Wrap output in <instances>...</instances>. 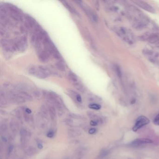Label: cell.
<instances>
[{
    "instance_id": "cell-1",
    "label": "cell",
    "mask_w": 159,
    "mask_h": 159,
    "mask_svg": "<svg viewBox=\"0 0 159 159\" xmlns=\"http://www.w3.org/2000/svg\"><path fill=\"white\" fill-rule=\"evenodd\" d=\"M42 43L44 46L45 50L48 53L49 55L52 56L53 58L57 59L60 58V55L58 50L51 41V40L49 39L48 36H47L43 41Z\"/></svg>"
},
{
    "instance_id": "cell-2",
    "label": "cell",
    "mask_w": 159,
    "mask_h": 159,
    "mask_svg": "<svg viewBox=\"0 0 159 159\" xmlns=\"http://www.w3.org/2000/svg\"><path fill=\"white\" fill-rule=\"evenodd\" d=\"M150 120L145 116H140L138 117L136 120L134 126L133 128V132H137L142 127L149 123Z\"/></svg>"
},
{
    "instance_id": "cell-3",
    "label": "cell",
    "mask_w": 159,
    "mask_h": 159,
    "mask_svg": "<svg viewBox=\"0 0 159 159\" xmlns=\"http://www.w3.org/2000/svg\"><path fill=\"white\" fill-rule=\"evenodd\" d=\"M28 71L30 74L34 76L36 78L41 79H43L47 78L45 74L43 73L40 66H31L29 68Z\"/></svg>"
},
{
    "instance_id": "cell-4",
    "label": "cell",
    "mask_w": 159,
    "mask_h": 159,
    "mask_svg": "<svg viewBox=\"0 0 159 159\" xmlns=\"http://www.w3.org/2000/svg\"><path fill=\"white\" fill-rule=\"evenodd\" d=\"M15 46L16 50L23 51L25 50L27 47V40L25 36H23L15 42Z\"/></svg>"
},
{
    "instance_id": "cell-5",
    "label": "cell",
    "mask_w": 159,
    "mask_h": 159,
    "mask_svg": "<svg viewBox=\"0 0 159 159\" xmlns=\"http://www.w3.org/2000/svg\"><path fill=\"white\" fill-rule=\"evenodd\" d=\"M1 44L4 50L8 52H11L16 50L15 42L7 39H2L1 41Z\"/></svg>"
},
{
    "instance_id": "cell-6",
    "label": "cell",
    "mask_w": 159,
    "mask_h": 159,
    "mask_svg": "<svg viewBox=\"0 0 159 159\" xmlns=\"http://www.w3.org/2000/svg\"><path fill=\"white\" fill-rule=\"evenodd\" d=\"M152 143H153L152 140H150L149 139H146V138H140V139H137L136 140H134L132 142L129 143V145L130 146L137 147V146H140L144 144H151Z\"/></svg>"
},
{
    "instance_id": "cell-7",
    "label": "cell",
    "mask_w": 159,
    "mask_h": 159,
    "mask_svg": "<svg viewBox=\"0 0 159 159\" xmlns=\"http://www.w3.org/2000/svg\"><path fill=\"white\" fill-rule=\"evenodd\" d=\"M134 2L136 3V4L138 6H139L143 10H146V11H148L150 13H155V10L153 9V7L151 6L149 4H148L146 2L141 1H134Z\"/></svg>"
},
{
    "instance_id": "cell-8",
    "label": "cell",
    "mask_w": 159,
    "mask_h": 159,
    "mask_svg": "<svg viewBox=\"0 0 159 159\" xmlns=\"http://www.w3.org/2000/svg\"><path fill=\"white\" fill-rule=\"evenodd\" d=\"M9 9L10 10V15L14 19L17 21H20L22 20V17L19 11L16 7L14 6H10L9 7Z\"/></svg>"
},
{
    "instance_id": "cell-9",
    "label": "cell",
    "mask_w": 159,
    "mask_h": 159,
    "mask_svg": "<svg viewBox=\"0 0 159 159\" xmlns=\"http://www.w3.org/2000/svg\"><path fill=\"white\" fill-rule=\"evenodd\" d=\"M87 151L86 147L81 146L75 150V157L76 159H83Z\"/></svg>"
},
{
    "instance_id": "cell-10",
    "label": "cell",
    "mask_w": 159,
    "mask_h": 159,
    "mask_svg": "<svg viewBox=\"0 0 159 159\" xmlns=\"http://www.w3.org/2000/svg\"><path fill=\"white\" fill-rule=\"evenodd\" d=\"M146 39L151 44L159 46V34L154 33L146 37Z\"/></svg>"
},
{
    "instance_id": "cell-11",
    "label": "cell",
    "mask_w": 159,
    "mask_h": 159,
    "mask_svg": "<svg viewBox=\"0 0 159 159\" xmlns=\"http://www.w3.org/2000/svg\"><path fill=\"white\" fill-rule=\"evenodd\" d=\"M10 129L13 133H17L20 129L19 124L17 120L12 119L10 122Z\"/></svg>"
},
{
    "instance_id": "cell-12",
    "label": "cell",
    "mask_w": 159,
    "mask_h": 159,
    "mask_svg": "<svg viewBox=\"0 0 159 159\" xmlns=\"http://www.w3.org/2000/svg\"><path fill=\"white\" fill-rule=\"evenodd\" d=\"M38 58L39 60L42 62H46L48 61L49 60V55L48 52H46L45 50H43L41 49L37 52Z\"/></svg>"
},
{
    "instance_id": "cell-13",
    "label": "cell",
    "mask_w": 159,
    "mask_h": 159,
    "mask_svg": "<svg viewBox=\"0 0 159 159\" xmlns=\"http://www.w3.org/2000/svg\"><path fill=\"white\" fill-rule=\"evenodd\" d=\"M67 133L69 136L74 138L80 136L82 134V132L81 130L77 128H72L68 130Z\"/></svg>"
},
{
    "instance_id": "cell-14",
    "label": "cell",
    "mask_w": 159,
    "mask_h": 159,
    "mask_svg": "<svg viewBox=\"0 0 159 159\" xmlns=\"http://www.w3.org/2000/svg\"><path fill=\"white\" fill-rule=\"evenodd\" d=\"M64 123L65 125L72 127H77L80 126L82 124L78 121H75L72 119H67L64 121Z\"/></svg>"
},
{
    "instance_id": "cell-15",
    "label": "cell",
    "mask_w": 159,
    "mask_h": 159,
    "mask_svg": "<svg viewBox=\"0 0 159 159\" xmlns=\"http://www.w3.org/2000/svg\"><path fill=\"white\" fill-rule=\"evenodd\" d=\"M25 154L29 156H31L36 154L37 153V150L35 147L33 146H30L27 148L25 151Z\"/></svg>"
},
{
    "instance_id": "cell-16",
    "label": "cell",
    "mask_w": 159,
    "mask_h": 159,
    "mask_svg": "<svg viewBox=\"0 0 159 159\" xmlns=\"http://www.w3.org/2000/svg\"><path fill=\"white\" fill-rule=\"evenodd\" d=\"M84 10L85 12V13H86V14L89 17V18H90L91 20H92L93 21H97V16H96V15L94 14V12H92V11L90 9H88L87 8L85 7L84 8Z\"/></svg>"
},
{
    "instance_id": "cell-17",
    "label": "cell",
    "mask_w": 159,
    "mask_h": 159,
    "mask_svg": "<svg viewBox=\"0 0 159 159\" xmlns=\"http://www.w3.org/2000/svg\"><path fill=\"white\" fill-rule=\"evenodd\" d=\"M49 109V115L50 118L51 120L52 121H54L56 119V111L55 108L52 106H49L48 107Z\"/></svg>"
},
{
    "instance_id": "cell-18",
    "label": "cell",
    "mask_w": 159,
    "mask_h": 159,
    "mask_svg": "<svg viewBox=\"0 0 159 159\" xmlns=\"http://www.w3.org/2000/svg\"><path fill=\"white\" fill-rule=\"evenodd\" d=\"M68 78L70 81L73 84L78 82L77 76L73 72H70V73H69Z\"/></svg>"
},
{
    "instance_id": "cell-19",
    "label": "cell",
    "mask_w": 159,
    "mask_h": 159,
    "mask_svg": "<svg viewBox=\"0 0 159 159\" xmlns=\"http://www.w3.org/2000/svg\"><path fill=\"white\" fill-rule=\"evenodd\" d=\"M88 116V117L91 119L93 120H97L99 122H100V120L99 118H98V117H97V115H96L95 114L93 113V112H91V111H88L87 113Z\"/></svg>"
},
{
    "instance_id": "cell-20",
    "label": "cell",
    "mask_w": 159,
    "mask_h": 159,
    "mask_svg": "<svg viewBox=\"0 0 159 159\" xmlns=\"http://www.w3.org/2000/svg\"><path fill=\"white\" fill-rule=\"evenodd\" d=\"M73 84L76 89H77L78 91H80L81 92H84L85 91V88L84 87V86L79 82L75 83Z\"/></svg>"
},
{
    "instance_id": "cell-21",
    "label": "cell",
    "mask_w": 159,
    "mask_h": 159,
    "mask_svg": "<svg viewBox=\"0 0 159 159\" xmlns=\"http://www.w3.org/2000/svg\"><path fill=\"white\" fill-rule=\"evenodd\" d=\"M69 117L70 119H75V120H83L84 119L83 116L81 115L78 114H73V113H71L69 114Z\"/></svg>"
},
{
    "instance_id": "cell-22",
    "label": "cell",
    "mask_w": 159,
    "mask_h": 159,
    "mask_svg": "<svg viewBox=\"0 0 159 159\" xmlns=\"http://www.w3.org/2000/svg\"><path fill=\"white\" fill-rule=\"evenodd\" d=\"M56 66L57 67V68L59 69V70L61 71H65V65L61 61L57 62L56 64Z\"/></svg>"
},
{
    "instance_id": "cell-23",
    "label": "cell",
    "mask_w": 159,
    "mask_h": 159,
    "mask_svg": "<svg viewBox=\"0 0 159 159\" xmlns=\"http://www.w3.org/2000/svg\"><path fill=\"white\" fill-rule=\"evenodd\" d=\"M20 135L21 137H28L30 136V134L29 132H28L26 129L24 128H22L20 130Z\"/></svg>"
},
{
    "instance_id": "cell-24",
    "label": "cell",
    "mask_w": 159,
    "mask_h": 159,
    "mask_svg": "<svg viewBox=\"0 0 159 159\" xmlns=\"http://www.w3.org/2000/svg\"><path fill=\"white\" fill-rule=\"evenodd\" d=\"M88 107L91 109L95 110H99L101 108V106L100 104H94V103L90 104Z\"/></svg>"
},
{
    "instance_id": "cell-25",
    "label": "cell",
    "mask_w": 159,
    "mask_h": 159,
    "mask_svg": "<svg viewBox=\"0 0 159 159\" xmlns=\"http://www.w3.org/2000/svg\"><path fill=\"white\" fill-rule=\"evenodd\" d=\"M33 95L35 97H36V98H37V99H39L41 98L42 96H43L42 92L41 93L38 91H34L33 92Z\"/></svg>"
},
{
    "instance_id": "cell-26",
    "label": "cell",
    "mask_w": 159,
    "mask_h": 159,
    "mask_svg": "<svg viewBox=\"0 0 159 159\" xmlns=\"http://www.w3.org/2000/svg\"><path fill=\"white\" fill-rule=\"evenodd\" d=\"M108 153H109V151L108 150L105 149L103 150H102L101 151L99 156H100L101 158H104V157L107 156V155L108 154Z\"/></svg>"
},
{
    "instance_id": "cell-27",
    "label": "cell",
    "mask_w": 159,
    "mask_h": 159,
    "mask_svg": "<svg viewBox=\"0 0 159 159\" xmlns=\"http://www.w3.org/2000/svg\"><path fill=\"white\" fill-rule=\"evenodd\" d=\"M8 129V127L6 123H3L1 125V131L3 133L6 132Z\"/></svg>"
},
{
    "instance_id": "cell-28",
    "label": "cell",
    "mask_w": 159,
    "mask_h": 159,
    "mask_svg": "<svg viewBox=\"0 0 159 159\" xmlns=\"http://www.w3.org/2000/svg\"><path fill=\"white\" fill-rule=\"evenodd\" d=\"M14 149V146L13 145H10L8 147V149H7V156L8 157H10V154L13 152Z\"/></svg>"
},
{
    "instance_id": "cell-29",
    "label": "cell",
    "mask_w": 159,
    "mask_h": 159,
    "mask_svg": "<svg viewBox=\"0 0 159 159\" xmlns=\"http://www.w3.org/2000/svg\"><path fill=\"white\" fill-rule=\"evenodd\" d=\"M1 35L3 36L5 38H7V37H8L9 36V33L7 32L6 30H3L2 29V28L1 29Z\"/></svg>"
},
{
    "instance_id": "cell-30",
    "label": "cell",
    "mask_w": 159,
    "mask_h": 159,
    "mask_svg": "<svg viewBox=\"0 0 159 159\" xmlns=\"http://www.w3.org/2000/svg\"><path fill=\"white\" fill-rule=\"evenodd\" d=\"M55 135V133L53 131L50 130L47 133V137L49 138H52Z\"/></svg>"
},
{
    "instance_id": "cell-31",
    "label": "cell",
    "mask_w": 159,
    "mask_h": 159,
    "mask_svg": "<svg viewBox=\"0 0 159 159\" xmlns=\"http://www.w3.org/2000/svg\"><path fill=\"white\" fill-rule=\"evenodd\" d=\"M153 123L157 126H159V114L155 117L153 120Z\"/></svg>"
},
{
    "instance_id": "cell-32",
    "label": "cell",
    "mask_w": 159,
    "mask_h": 159,
    "mask_svg": "<svg viewBox=\"0 0 159 159\" xmlns=\"http://www.w3.org/2000/svg\"><path fill=\"white\" fill-rule=\"evenodd\" d=\"M36 143H37V148L39 149H42L43 147V146L42 145V144L41 140H36Z\"/></svg>"
},
{
    "instance_id": "cell-33",
    "label": "cell",
    "mask_w": 159,
    "mask_h": 159,
    "mask_svg": "<svg viewBox=\"0 0 159 159\" xmlns=\"http://www.w3.org/2000/svg\"><path fill=\"white\" fill-rule=\"evenodd\" d=\"M97 130V129L95 128H91V129H90L88 131V133L90 134H93L95 133H96Z\"/></svg>"
},
{
    "instance_id": "cell-34",
    "label": "cell",
    "mask_w": 159,
    "mask_h": 159,
    "mask_svg": "<svg viewBox=\"0 0 159 159\" xmlns=\"http://www.w3.org/2000/svg\"><path fill=\"white\" fill-rule=\"evenodd\" d=\"M99 121H97V120H91L90 122V125L92 126H96L98 125V124L99 123Z\"/></svg>"
},
{
    "instance_id": "cell-35",
    "label": "cell",
    "mask_w": 159,
    "mask_h": 159,
    "mask_svg": "<svg viewBox=\"0 0 159 159\" xmlns=\"http://www.w3.org/2000/svg\"><path fill=\"white\" fill-rule=\"evenodd\" d=\"M76 100L78 103H81L82 102V97L79 94H78L77 95L76 97Z\"/></svg>"
},
{
    "instance_id": "cell-36",
    "label": "cell",
    "mask_w": 159,
    "mask_h": 159,
    "mask_svg": "<svg viewBox=\"0 0 159 159\" xmlns=\"http://www.w3.org/2000/svg\"><path fill=\"white\" fill-rule=\"evenodd\" d=\"M1 140L3 141V142H7L8 141L7 138L4 136H2L1 137Z\"/></svg>"
},
{
    "instance_id": "cell-37",
    "label": "cell",
    "mask_w": 159,
    "mask_h": 159,
    "mask_svg": "<svg viewBox=\"0 0 159 159\" xmlns=\"http://www.w3.org/2000/svg\"><path fill=\"white\" fill-rule=\"evenodd\" d=\"M25 111L26 112V113H27V114H30L32 113L31 110L29 108H25Z\"/></svg>"
},
{
    "instance_id": "cell-38",
    "label": "cell",
    "mask_w": 159,
    "mask_h": 159,
    "mask_svg": "<svg viewBox=\"0 0 159 159\" xmlns=\"http://www.w3.org/2000/svg\"><path fill=\"white\" fill-rule=\"evenodd\" d=\"M62 159H71V158L69 157H65Z\"/></svg>"
},
{
    "instance_id": "cell-39",
    "label": "cell",
    "mask_w": 159,
    "mask_h": 159,
    "mask_svg": "<svg viewBox=\"0 0 159 159\" xmlns=\"http://www.w3.org/2000/svg\"><path fill=\"white\" fill-rule=\"evenodd\" d=\"M128 159H130V158H128Z\"/></svg>"
}]
</instances>
